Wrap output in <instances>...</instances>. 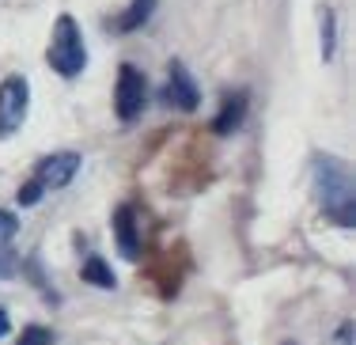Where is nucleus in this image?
I'll return each instance as SVG.
<instances>
[{
  "label": "nucleus",
  "instance_id": "f257e3e1",
  "mask_svg": "<svg viewBox=\"0 0 356 345\" xmlns=\"http://www.w3.org/2000/svg\"><path fill=\"white\" fill-rule=\"evenodd\" d=\"M311 179H315V198H318L322 213H326L334 224L349 228L353 224V175H349V163H341L337 156H315Z\"/></svg>",
  "mask_w": 356,
  "mask_h": 345
},
{
  "label": "nucleus",
  "instance_id": "f03ea898",
  "mask_svg": "<svg viewBox=\"0 0 356 345\" xmlns=\"http://www.w3.org/2000/svg\"><path fill=\"white\" fill-rule=\"evenodd\" d=\"M46 61L57 77L72 80L83 72L88 65V46H83V35H80V23L72 15H57L54 23V35H49V49H46Z\"/></svg>",
  "mask_w": 356,
  "mask_h": 345
},
{
  "label": "nucleus",
  "instance_id": "7ed1b4c3",
  "mask_svg": "<svg viewBox=\"0 0 356 345\" xmlns=\"http://www.w3.org/2000/svg\"><path fill=\"white\" fill-rule=\"evenodd\" d=\"M31 106V83L27 77H8L0 83V137H12L23 125Z\"/></svg>",
  "mask_w": 356,
  "mask_h": 345
},
{
  "label": "nucleus",
  "instance_id": "20e7f679",
  "mask_svg": "<svg viewBox=\"0 0 356 345\" xmlns=\"http://www.w3.org/2000/svg\"><path fill=\"white\" fill-rule=\"evenodd\" d=\"M144 103H148V83H144V72L137 65H122L118 69V91H114V111L122 122H133L140 118Z\"/></svg>",
  "mask_w": 356,
  "mask_h": 345
},
{
  "label": "nucleus",
  "instance_id": "39448f33",
  "mask_svg": "<svg viewBox=\"0 0 356 345\" xmlns=\"http://www.w3.org/2000/svg\"><path fill=\"white\" fill-rule=\"evenodd\" d=\"M76 175H80V152H54V156H46V159L35 167L31 182H35L42 193H49V190L69 186Z\"/></svg>",
  "mask_w": 356,
  "mask_h": 345
},
{
  "label": "nucleus",
  "instance_id": "423d86ee",
  "mask_svg": "<svg viewBox=\"0 0 356 345\" xmlns=\"http://www.w3.org/2000/svg\"><path fill=\"white\" fill-rule=\"evenodd\" d=\"M163 103L167 106H178V111H186V114L201 106V88H197V80L190 77V69H186L182 61H171V69H167Z\"/></svg>",
  "mask_w": 356,
  "mask_h": 345
},
{
  "label": "nucleus",
  "instance_id": "0eeeda50",
  "mask_svg": "<svg viewBox=\"0 0 356 345\" xmlns=\"http://www.w3.org/2000/svg\"><path fill=\"white\" fill-rule=\"evenodd\" d=\"M114 235H118V250H122V258L137 262L140 250H144V243H140L137 209H133V205H118V213H114Z\"/></svg>",
  "mask_w": 356,
  "mask_h": 345
},
{
  "label": "nucleus",
  "instance_id": "6e6552de",
  "mask_svg": "<svg viewBox=\"0 0 356 345\" xmlns=\"http://www.w3.org/2000/svg\"><path fill=\"white\" fill-rule=\"evenodd\" d=\"M243 114H247V95H243V91H235V95L224 99V106H220L213 129L220 133V137H227V133H235L243 125Z\"/></svg>",
  "mask_w": 356,
  "mask_h": 345
},
{
  "label": "nucleus",
  "instance_id": "1a4fd4ad",
  "mask_svg": "<svg viewBox=\"0 0 356 345\" xmlns=\"http://www.w3.org/2000/svg\"><path fill=\"white\" fill-rule=\"evenodd\" d=\"M80 277H83L88 284H95V289H106V292H110V289H118V277H114V269H110V266H106L99 255H91L88 262L80 266Z\"/></svg>",
  "mask_w": 356,
  "mask_h": 345
},
{
  "label": "nucleus",
  "instance_id": "9d476101",
  "mask_svg": "<svg viewBox=\"0 0 356 345\" xmlns=\"http://www.w3.org/2000/svg\"><path fill=\"white\" fill-rule=\"evenodd\" d=\"M152 12H156V0H133L129 8L122 12V19H118V31H137V27H144V23L152 19Z\"/></svg>",
  "mask_w": 356,
  "mask_h": 345
},
{
  "label": "nucleus",
  "instance_id": "9b49d317",
  "mask_svg": "<svg viewBox=\"0 0 356 345\" xmlns=\"http://www.w3.org/2000/svg\"><path fill=\"white\" fill-rule=\"evenodd\" d=\"M318 38H322V61H330L334 57V8L322 4L318 8Z\"/></svg>",
  "mask_w": 356,
  "mask_h": 345
},
{
  "label": "nucleus",
  "instance_id": "f8f14e48",
  "mask_svg": "<svg viewBox=\"0 0 356 345\" xmlns=\"http://www.w3.org/2000/svg\"><path fill=\"white\" fill-rule=\"evenodd\" d=\"M15 345H54V330L49 326H23Z\"/></svg>",
  "mask_w": 356,
  "mask_h": 345
},
{
  "label": "nucleus",
  "instance_id": "ddd939ff",
  "mask_svg": "<svg viewBox=\"0 0 356 345\" xmlns=\"http://www.w3.org/2000/svg\"><path fill=\"white\" fill-rule=\"evenodd\" d=\"M15 232H19V216L8 213V209H0V247H4V243L12 239Z\"/></svg>",
  "mask_w": 356,
  "mask_h": 345
},
{
  "label": "nucleus",
  "instance_id": "4468645a",
  "mask_svg": "<svg viewBox=\"0 0 356 345\" xmlns=\"http://www.w3.org/2000/svg\"><path fill=\"white\" fill-rule=\"evenodd\" d=\"M337 345H353V323H341V330H337Z\"/></svg>",
  "mask_w": 356,
  "mask_h": 345
},
{
  "label": "nucleus",
  "instance_id": "2eb2a0df",
  "mask_svg": "<svg viewBox=\"0 0 356 345\" xmlns=\"http://www.w3.org/2000/svg\"><path fill=\"white\" fill-rule=\"evenodd\" d=\"M8 326H12V323H8V311L0 307V338H4V334H8Z\"/></svg>",
  "mask_w": 356,
  "mask_h": 345
}]
</instances>
